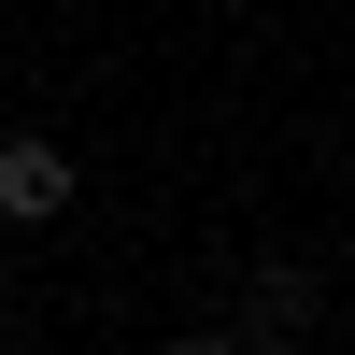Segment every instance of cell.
Wrapping results in <instances>:
<instances>
[{"mask_svg": "<svg viewBox=\"0 0 355 355\" xmlns=\"http://www.w3.org/2000/svg\"><path fill=\"white\" fill-rule=\"evenodd\" d=\"M43 214H71V157L43 128H15L0 142V227H43Z\"/></svg>", "mask_w": 355, "mask_h": 355, "instance_id": "6da1fadb", "label": "cell"}, {"mask_svg": "<svg viewBox=\"0 0 355 355\" xmlns=\"http://www.w3.org/2000/svg\"><path fill=\"white\" fill-rule=\"evenodd\" d=\"M242 313H256V341H299V327H313V270H299V256H270Z\"/></svg>", "mask_w": 355, "mask_h": 355, "instance_id": "7a4b0ae2", "label": "cell"}, {"mask_svg": "<svg viewBox=\"0 0 355 355\" xmlns=\"http://www.w3.org/2000/svg\"><path fill=\"white\" fill-rule=\"evenodd\" d=\"M171 355H256V341H171Z\"/></svg>", "mask_w": 355, "mask_h": 355, "instance_id": "3957f363", "label": "cell"}, {"mask_svg": "<svg viewBox=\"0 0 355 355\" xmlns=\"http://www.w3.org/2000/svg\"><path fill=\"white\" fill-rule=\"evenodd\" d=\"M0 284H15V256H0Z\"/></svg>", "mask_w": 355, "mask_h": 355, "instance_id": "277c9868", "label": "cell"}]
</instances>
